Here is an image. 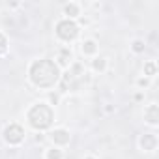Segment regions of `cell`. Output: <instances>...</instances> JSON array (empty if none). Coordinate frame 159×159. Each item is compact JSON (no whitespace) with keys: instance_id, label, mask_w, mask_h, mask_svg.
<instances>
[{"instance_id":"obj_1","label":"cell","mask_w":159,"mask_h":159,"mask_svg":"<svg viewBox=\"0 0 159 159\" xmlns=\"http://www.w3.org/2000/svg\"><path fill=\"white\" fill-rule=\"evenodd\" d=\"M28 79L36 88L51 90L60 81V67L56 66V62H52L49 58L34 60L28 67Z\"/></svg>"},{"instance_id":"obj_2","label":"cell","mask_w":159,"mask_h":159,"mask_svg":"<svg viewBox=\"0 0 159 159\" xmlns=\"http://www.w3.org/2000/svg\"><path fill=\"white\" fill-rule=\"evenodd\" d=\"M52 120H54V111L51 107V103L47 101H39V103H34L28 111H26V122L32 129L36 131H45L52 125Z\"/></svg>"},{"instance_id":"obj_3","label":"cell","mask_w":159,"mask_h":159,"mask_svg":"<svg viewBox=\"0 0 159 159\" xmlns=\"http://www.w3.org/2000/svg\"><path fill=\"white\" fill-rule=\"evenodd\" d=\"M54 34L62 43H71V41H75L79 38V34H81V26L71 19H60L56 23Z\"/></svg>"},{"instance_id":"obj_4","label":"cell","mask_w":159,"mask_h":159,"mask_svg":"<svg viewBox=\"0 0 159 159\" xmlns=\"http://www.w3.org/2000/svg\"><path fill=\"white\" fill-rule=\"evenodd\" d=\"M25 137H26V131H25V127L19 125V124H10V125H6L4 131H2V139H4V142L10 144V146H19V144H23Z\"/></svg>"},{"instance_id":"obj_5","label":"cell","mask_w":159,"mask_h":159,"mask_svg":"<svg viewBox=\"0 0 159 159\" xmlns=\"http://www.w3.org/2000/svg\"><path fill=\"white\" fill-rule=\"evenodd\" d=\"M49 139H51L52 146H56V148H66V146L69 144V140H71V135H69V131H67L66 127H54V129L49 133Z\"/></svg>"},{"instance_id":"obj_6","label":"cell","mask_w":159,"mask_h":159,"mask_svg":"<svg viewBox=\"0 0 159 159\" xmlns=\"http://www.w3.org/2000/svg\"><path fill=\"white\" fill-rule=\"evenodd\" d=\"M62 13H64V19H71V21H75V19L81 17L83 8H81V4H79V2H67V4H64Z\"/></svg>"},{"instance_id":"obj_7","label":"cell","mask_w":159,"mask_h":159,"mask_svg":"<svg viewBox=\"0 0 159 159\" xmlns=\"http://www.w3.org/2000/svg\"><path fill=\"white\" fill-rule=\"evenodd\" d=\"M139 146L144 152H153L157 148V137H155V133H144V135H140Z\"/></svg>"},{"instance_id":"obj_8","label":"cell","mask_w":159,"mask_h":159,"mask_svg":"<svg viewBox=\"0 0 159 159\" xmlns=\"http://www.w3.org/2000/svg\"><path fill=\"white\" fill-rule=\"evenodd\" d=\"M144 122L150 124L152 127H155L159 124V107L155 103H152V105H148L144 109Z\"/></svg>"},{"instance_id":"obj_9","label":"cell","mask_w":159,"mask_h":159,"mask_svg":"<svg viewBox=\"0 0 159 159\" xmlns=\"http://www.w3.org/2000/svg\"><path fill=\"white\" fill-rule=\"evenodd\" d=\"M56 60H58V62H56L58 67H67V66H71V64H73V52H71V49H69L67 45L60 47V52H58V58H56Z\"/></svg>"},{"instance_id":"obj_10","label":"cell","mask_w":159,"mask_h":159,"mask_svg":"<svg viewBox=\"0 0 159 159\" xmlns=\"http://www.w3.org/2000/svg\"><path fill=\"white\" fill-rule=\"evenodd\" d=\"M98 51H99V45H98L96 39H84V41L81 43V52H83L84 56H88V58L98 56Z\"/></svg>"},{"instance_id":"obj_11","label":"cell","mask_w":159,"mask_h":159,"mask_svg":"<svg viewBox=\"0 0 159 159\" xmlns=\"http://www.w3.org/2000/svg\"><path fill=\"white\" fill-rule=\"evenodd\" d=\"M92 69L96 73H103L107 69V58L105 56H94L92 58Z\"/></svg>"},{"instance_id":"obj_12","label":"cell","mask_w":159,"mask_h":159,"mask_svg":"<svg viewBox=\"0 0 159 159\" xmlns=\"http://www.w3.org/2000/svg\"><path fill=\"white\" fill-rule=\"evenodd\" d=\"M43 159H64V152H62V148L51 146V148H47V150H45Z\"/></svg>"},{"instance_id":"obj_13","label":"cell","mask_w":159,"mask_h":159,"mask_svg":"<svg viewBox=\"0 0 159 159\" xmlns=\"http://www.w3.org/2000/svg\"><path fill=\"white\" fill-rule=\"evenodd\" d=\"M155 75H157V64H155V60L146 62V64H144V77L152 79V77H155Z\"/></svg>"},{"instance_id":"obj_14","label":"cell","mask_w":159,"mask_h":159,"mask_svg":"<svg viewBox=\"0 0 159 159\" xmlns=\"http://www.w3.org/2000/svg\"><path fill=\"white\" fill-rule=\"evenodd\" d=\"M144 49H146V45H144V41H142V39H135V41L131 43V51H133V52H137V54L144 52Z\"/></svg>"},{"instance_id":"obj_15","label":"cell","mask_w":159,"mask_h":159,"mask_svg":"<svg viewBox=\"0 0 159 159\" xmlns=\"http://www.w3.org/2000/svg\"><path fill=\"white\" fill-rule=\"evenodd\" d=\"M8 52V38L0 32V56H4Z\"/></svg>"},{"instance_id":"obj_16","label":"cell","mask_w":159,"mask_h":159,"mask_svg":"<svg viewBox=\"0 0 159 159\" xmlns=\"http://www.w3.org/2000/svg\"><path fill=\"white\" fill-rule=\"evenodd\" d=\"M137 86L139 88H148L150 86V79L148 77H139L137 79Z\"/></svg>"},{"instance_id":"obj_17","label":"cell","mask_w":159,"mask_h":159,"mask_svg":"<svg viewBox=\"0 0 159 159\" xmlns=\"http://www.w3.org/2000/svg\"><path fill=\"white\" fill-rule=\"evenodd\" d=\"M84 159H98V157H94V155H86Z\"/></svg>"}]
</instances>
